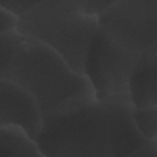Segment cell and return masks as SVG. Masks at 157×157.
Wrapping results in <instances>:
<instances>
[{"mask_svg":"<svg viewBox=\"0 0 157 157\" xmlns=\"http://www.w3.org/2000/svg\"><path fill=\"white\" fill-rule=\"evenodd\" d=\"M131 104L96 99L42 119L36 139L43 156H131L147 140Z\"/></svg>","mask_w":157,"mask_h":157,"instance_id":"6da1fadb","label":"cell"},{"mask_svg":"<svg viewBox=\"0 0 157 157\" xmlns=\"http://www.w3.org/2000/svg\"><path fill=\"white\" fill-rule=\"evenodd\" d=\"M0 78L12 81L36 101L42 119L95 100L90 83L56 52L27 38Z\"/></svg>","mask_w":157,"mask_h":157,"instance_id":"7a4b0ae2","label":"cell"},{"mask_svg":"<svg viewBox=\"0 0 157 157\" xmlns=\"http://www.w3.org/2000/svg\"><path fill=\"white\" fill-rule=\"evenodd\" d=\"M98 28V17L85 13L80 1L54 0L39 1L19 17L16 27L26 37L56 52L82 75L88 48Z\"/></svg>","mask_w":157,"mask_h":157,"instance_id":"3957f363","label":"cell"},{"mask_svg":"<svg viewBox=\"0 0 157 157\" xmlns=\"http://www.w3.org/2000/svg\"><path fill=\"white\" fill-rule=\"evenodd\" d=\"M140 55L125 50L98 28L83 68L97 101L131 104L129 80Z\"/></svg>","mask_w":157,"mask_h":157,"instance_id":"277c9868","label":"cell"},{"mask_svg":"<svg viewBox=\"0 0 157 157\" xmlns=\"http://www.w3.org/2000/svg\"><path fill=\"white\" fill-rule=\"evenodd\" d=\"M99 29L125 50L157 52V0H120L98 17Z\"/></svg>","mask_w":157,"mask_h":157,"instance_id":"5b68a950","label":"cell"},{"mask_svg":"<svg viewBox=\"0 0 157 157\" xmlns=\"http://www.w3.org/2000/svg\"><path fill=\"white\" fill-rule=\"evenodd\" d=\"M0 127L21 128L36 142L42 126V117L33 96L15 82L0 78Z\"/></svg>","mask_w":157,"mask_h":157,"instance_id":"8992f818","label":"cell"},{"mask_svg":"<svg viewBox=\"0 0 157 157\" xmlns=\"http://www.w3.org/2000/svg\"><path fill=\"white\" fill-rule=\"evenodd\" d=\"M157 52L142 54L129 80V95L134 109L156 105Z\"/></svg>","mask_w":157,"mask_h":157,"instance_id":"52a82bcc","label":"cell"},{"mask_svg":"<svg viewBox=\"0 0 157 157\" xmlns=\"http://www.w3.org/2000/svg\"><path fill=\"white\" fill-rule=\"evenodd\" d=\"M43 156L38 144L20 127H0V157Z\"/></svg>","mask_w":157,"mask_h":157,"instance_id":"ba28073f","label":"cell"},{"mask_svg":"<svg viewBox=\"0 0 157 157\" xmlns=\"http://www.w3.org/2000/svg\"><path fill=\"white\" fill-rule=\"evenodd\" d=\"M134 123L140 134L147 140L157 138V106L132 109Z\"/></svg>","mask_w":157,"mask_h":157,"instance_id":"9c48e42d","label":"cell"},{"mask_svg":"<svg viewBox=\"0 0 157 157\" xmlns=\"http://www.w3.org/2000/svg\"><path fill=\"white\" fill-rule=\"evenodd\" d=\"M26 39L16 29L0 33V73L7 67Z\"/></svg>","mask_w":157,"mask_h":157,"instance_id":"30bf717a","label":"cell"},{"mask_svg":"<svg viewBox=\"0 0 157 157\" xmlns=\"http://www.w3.org/2000/svg\"><path fill=\"white\" fill-rule=\"evenodd\" d=\"M39 1L34 0H0V7L20 17Z\"/></svg>","mask_w":157,"mask_h":157,"instance_id":"8fae6325","label":"cell"},{"mask_svg":"<svg viewBox=\"0 0 157 157\" xmlns=\"http://www.w3.org/2000/svg\"><path fill=\"white\" fill-rule=\"evenodd\" d=\"M113 1L82 0L80 1V5L85 13L98 17Z\"/></svg>","mask_w":157,"mask_h":157,"instance_id":"7c38bea8","label":"cell"},{"mask_svg":"<svg viewBox=\"0 0 157 157\" xmlns=\"http://www.w3.org/2000/svg\"><path fill=\"white\" fill-rule=\"evenodd\" d=\"M19 17L0 7V33L16 29Z\"/></svg>","mask_w":157,"mask_h":157,"instance_id":"4fadbf2b","label":"cell"},{"mask_svg":"<svg viewBox=\"0 0 157 157\" xmlns=\"http://www.w3.org/2000/svg\"><path fill=\"white\" fill-rule=\"evenodd\" d=\"M131 156H157V140H147L140 148L136 151Z\"/></svg>","mask_w":157,"mask_h":157,"instance_id":"5bb4252c","label":"cell"}]
</instances>
